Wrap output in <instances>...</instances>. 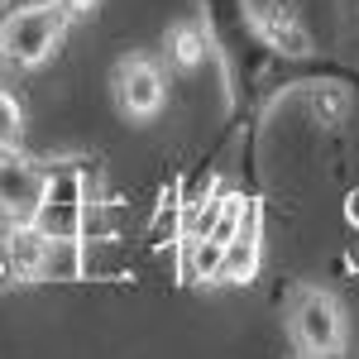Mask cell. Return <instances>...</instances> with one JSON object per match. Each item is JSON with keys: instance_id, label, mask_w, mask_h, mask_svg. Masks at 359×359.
Wrapping results in <instances>:
<instances>
[{"instance_id": "cell-1", "label": "cell", "mask_w": 359, "mask_h": 359, "mask_svg": "<svg viewBox=\"0 0 359 359\" xmlns=\"http://www.w3.org/2000/svg\"><path fill=\"white\" fill-rule=\"evenodd\" d=\"M62 29H67V20H62V10H57L53 0L48 5H29V10L5 20V29H0V53L10 57V62H20V67H39L62 43Z\"/></svg>"}, {"instance_id": "cell-2", "label": "cell", "mask_w": 359, "mask_h": 359, "mask_svg": "<svg viewBox=\"0 0 359 359\" xmlns=\"http://www.w3.org/2000/svg\"><path fill=\"white\" fill-rule=\"evenodd\" d=\"M292 335H297V345L306 355H316V359L335 355L345 345V311H340V302L331 292H306L297 302V311H292Z\"/></svg>"}, {"instance_id": "cell-3", "label": "cell", "mask_w": 359, "mask_h": 359, "mask_svg": "<svg viewBox=\"0 0 359 359\" xmlns=\"http://www.w3.org/2000/svg\"><path fill=\"white\" fill-rule=\"evenodd\" d=\"M43 192H48V172H39L34 163L5 154L0 158V211L15 225H34L39 206H43Z\"/></svg>"}, {"instance_id": "cell-4", "label": "cell", "mask_w": 359, "mask_h": 359, "mask_svg": "<svg viewBox=\"0 0 359 359\" xmlns=\"http://www.w3.org/2000/svg\"><path fill=\"white\" fill-rule=\"evenodd\" d=\"M120 106L130 115H154L163 106V77H158V67L154 62H144V57H130L125 67H120Z\"/></svg>"}, {"instance_id": "cell-5", "label": "cell", "mask_w": 359, "mask_h": 359, "mask_svg": "<svg viewBox=\"0 0 359 359\" xmlns=\"http://www.w3.org/2000/svg\"><path fill=\"white\" fill-rule=\"evenodd\" d=\"M259 269V240L254 230H240L235 240H225V254H221V283H249Z\"/></svg>"}, {"instance_id": "cell-6", "label": "cell", "mask_w": 359, "mask_h": 359, "mask_svg": "<svg viewBox=\"0 0 359 359\" xmlns=\"http://www.w3.org/2000/svg\"><path fill=\"white\" fill-rule=\"evenodd\" d=\"M25 144V111L10 91H0V154H20Z\"/></svg>"}, {"instance_id": "cell-7", "label": "cell", "mask_w": 359, "mask_h": 359, "mask_svg": "<svg viewBox=\"0 0 359 359\" xmlns=\"http://www.w3.org/2000/svg\"><path fill=\"white\" fill-rule=\"evenodd\" d=\"M240 230H245V201H240V196H221V211H216V221L206 225V240L225 245V240H235Z\"/></svg>"}, {"instance_id": "cell-8", "label": "cell", "mask_w": 359, "mask_h": 359, "mask_svg": "<svg viewBox=\"0 0 359 359\" xmlns=\"http://www.w3.org/2000/svg\"><path fill=\"white\" fill-rule=\"evenodd\" d=\"M201 57H206V39H201V29H196V25L172 29V62H177V67H196Z\"/></svg>"}, {"instance_id": "cell-9", "label": "cell", "mask_w": 359, "mask_h": 359, "mask_svg": "<svg viewBox=\"0 0 359 359\" xmlns=\"http://www.w3.org/2000/svg\"><path fill=\"white\" fill-rule=\"evenodd\" d=\"M221 254H225V245H216V240H196L192 273L196 278H216V283H221Z\"/></svg>"}, {"instance_id": "cell-10", "label": "cell", "mask_w": 359, "mask_h": 359, "mask_svg": "<svg viewBox=\"0 0 359 359\" xmlns=\"http://www.w3.org/2000/svg\"><path fill=\"white\" fill-rule=\"evenodd\" d=\"M350 221H355V225H359V192H355V196H350Z\"/></svg>"}, {"instance_id": "cell-11", "label": "cell", "mask_w": 359, "mask_h": 359, "mask_svg": "<svg viewBox=\"0 0 359 359\" xmlns=\"http://www.w3.org/2000/svg\"><path fill=\"white\" fill-rule=\"evenodd\" d=\"M67 5H72L77 15H82V10H91V0H67Z\"/></svg>"}, {"instance_id": "cell-12", "label": "cell", "mask_w": 359, "mask_h": 359, "mask_svg": "<svg viewBox=\"0 0 359 359\" xmlns=\"http://www.w3.org/2000/svg\"><path fill=\"white\" fill-rule=\"evenodd\" d=\"M350 259H355V264H359V240H355V249H350Z\"/></svg>"}]
</instances>
